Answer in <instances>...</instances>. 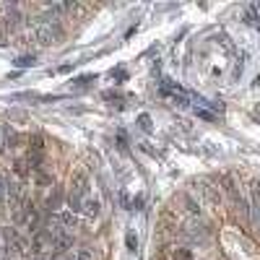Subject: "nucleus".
I'll list each match as a JSON object with an SVG mask.
<instances>
[]
</instances>
